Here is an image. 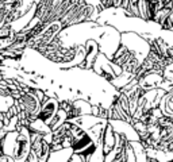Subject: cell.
Listing matches in <instances>:
<instances>
[{
	"label": "cell",
	"instance_id": "cell-1",
	"mask_svg": "<svg viewBox=\"0 0 173 162\" xmlns=\"http://www.w3.org/2000/svg\"><path fill=\"white\" fill-rule=\"evenodd\" d=\"M108 123H110V126L114 129L115 132L123 135L128 142L141 141L139 134L135 130V127L133 126L131 122H127L124 119H108Z\"/></svg>",
	"mask_w": 173,
	"mask_h": 162
}]
</instances>
